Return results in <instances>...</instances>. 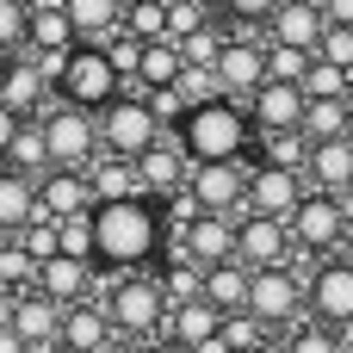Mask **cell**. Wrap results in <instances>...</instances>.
<instances>
[{
  "mask_svg": "<svg viewBox=\"0 0 353 353\" xmlns=\"http://www.w3.org/2000/svg\"><path fill=\"white\" fill-rule=\"evenodd\" d=\"M112 353H149V347H137V341H118V347H112Z\"/></svg>",
  "mask_w": 353,
  "mask_h": 353,
  "instance_id": "cell-51",
  "label": "cell"
},
{
  "mask_svg": "<svg viewBox=\"0 0 353 353\" xmlns=\"http://www.w3.org/2000/svg\"><path fill=\"white\" fill-rule=\"evenodd\" d=\"M56 99H62V93L43 81V68H37L31 56H6V62H0V105H12L19 118H43Z\"/></svg>",
  "mask_w": 353,
  "mask_h": 353,
  "instance_id": "cell-14",
  "label": "cell"
},
{
  "mask_svg": "<svg viewBox=\"0 0 353 353\" xmlns=\"http://www.w3.org/2000/svg\"><path fill=\"white\" fill-rule=\"evenodd\" d=\"M347 347H353V341H347Z\"/></svg>",
  "mask_w": 353,
  "mask_h": 353,
  "instance_id": "cell-60",
  "label": "cell"
},
{
  "mask_svg": "<svg viewBox=\"0 0 353 353\" xmlns=\"http://www.w3.org/2000/svg\"><path fill=\"white\" fill-rule=\"evenodd\" d=\"M310 310V279H298L292 267H267L254 273V292H248V316H261L267 329H298Z\"/></svg>",
  "mask_w": 353,
  "mask_h": 353,
  "instance_id": "cell-7",
  "label": "cell"
},
{
  "mask_svg": "<svg viewBox=\"0 0 353 353\" xmlns=\"http://www.w3.org/2000/svg\"><path fill=\"white\" fill-rule=\"evenodd\" d=\"M192 353H236V347H230V341L217 335V341H205V347H192Z\"/></svg>",
  "mask_w": 353,
  "mask_h": 353,
  "instance_id": "cell-49",
  "label": "cell"
},
{
  "mask_svg": "<svg viewBox=\"0 0 353 353\" xmlns=\"http://www.w3.org/2000/svg\"><path fill=\"white\" fill-rule=\"evenodd\" d=\"M0 248H6V236H0Z\"/></svg>",
  "mask_w": 353,
  "mask_h": 353,
  "instance_id": "cell-58",
  "label": "cell"
},
{
  "mask_svg": "<svg viewBox=\"0 0 353 353\" xmlns=\"http://www.w3.org/2000/svg\"><path fill=\"white\" fill-rule=\"evenodd\" d=\"M236 261H242V267H254V273H267V267H292V261H298L292 223L248 211V217L236 223Z\"/></svg>",
  "mask_w": 353,
  "mask_h": 353,
  "instance_id": "cell-10",
  "label": "cell"
},
{
  "mask_svg": "<svg viewBox=\"0 0 353 353\" xmlns=\"http://www.w3.org/2000/svg\"><path fill=\"white\" fill-rule=\"evenodd\" d=\"M37 217H43V205H37V180L0 168V236H25Z\"/></svg>",
  "mask_w": 353,
  "mask_h": 353,
  "instance_id": "cell-21",
  "label": "cell"
},
{
  "mask_svg": "<svg viewBox=\"0 0 353 353\" xmlns=\"http://www.w3.org/2000/svg\"><path fill=\"white\" fill-rule=\"evenodd\" d=\"M124 31L137 43H168V6L155 0H124Z\"/></svg>",
  "mask_w": 353,
  "mask_h": 353,
  "instance_id": "cell-34",
  "label": "cell"
},
{
  "mask_svg": "<svg viewBox=\"0 0 353 353\" xmlns=\"http://www.w3.org/2000/svg\"><path fill=\"white\" fill-rule=\"evenodd\" d=\"M248 292H254V267H242V261H223V267H205V304H217L223 316L248 310Z\"/></svg>",
  "mask_w": 353,
  "mask_h": 353,
  "instance_id": "cell-25",
  "label": "cell"
},
{
  "mask_svg": "<svg viewBox=\"0 0 353 353\" xmlns=\"http://www.w3.org/2000/svg\"><path fill=\"white\" fill-rule=\"evenodd\" d=\"M304 180H310L316 192H347L353 186V137H341V143H316Z\"/></svg>",
  "mask_w": 353,
  "mask_h": 353,
  "instance_id": "cell-24",
  "label": "cell"
},
{
  "mask_svg": "<svg viewBox=\"0 0 353 353\" xmlns=\"http://www.w3.org/2000/svg\"><path fill=\"white\" fill-rule=\"evenodd\" d=\"M329 25H353V0H316Z\"/></svg>",
  "mask_w": 353,
  "mask_h": 353,
  "instance_id": "cell-46",
  "label": "cell"
},
{
  "mask_svg": "<svg viewBox=\"0 0 353 353\" xmlns=\"http://www.w3.org/2000/svg\"><path fill=\"white\" fill-rule=\"evenodd\" d=\"M137 174H143V192H149V199H174V192H186V180H192V155H186V143L168 130V137L137 161Z\"/></svg>",
  "mask_w": 353,
  "mask_h": 353,
  "instance_id": "cell-16",
  "label": "cell"
},
{
  "mask_svg": "<svg viewBox=\"0 0 353 353\" xmlns=\"http://www.w3.org/2000/svg\"><path fill=\"white\" fill-rule=\"evenodd\" d=\"M310 316L329 323L341 341H353V261H323L310 273Z\"/></svg>",
  "mask_w": 353,
  "mask_h": 353,
  "instance_id": "cell-11",
  "label": "cell"
},
{
  "mask_svg": "<svg viewBox=\"0 0 353 353\" xmlns=\"http://www.w3.org/2000/svg\"><path fill=\"white\" fill-rule=\"evenodd\" d=\"M267 353H279V347H267Z\"/></svg>",
  "mask_w": 353,
  "mask_h": 353,
  "instance_id": "cell-59",
  "label": "cell"
},
{
  "mask_svg": "<svg viewBox=\"0 0 353 353\" xmlns=\"http://www.w3.org/2000/svg\"><path fill=\"white\" fill-rule=\"evenodd\" d=\"M180 143H186V155H192V168L199 161H248V149H254V118H248V105H236V99H211V105H192L186 112V124L174 130Z\"/></svg>",
  "mask_w": 353,
  "mask_h": 353,
  "instance_id": "cell-2",
  "label": "cell"
},
{
  "mask_svg": "<svg viewBox=\"0 0 353 353\" xmlns=\"http://www.w3.org/2000/svg\"><path fill=\"white\" fill-rule=\"evenodd\" d=\"M31 50V0H0V62Z\"/></svg>",
  "mask_w": 353,
  "mask_h": 353,
  "instance_id": "cell-33",
  "label": "cell"
},
{
  "mask_svg": "<svg viewBox=\"0 0 353 353\" xmlns=\"http://www.w3.org/2000/svg\"><path fill=\"white\" fill-rule=\"evenodd\" d=\"M99 304H105L118 341H137V347L161 341V335H168V316H174L168 298H161V279H155V273H112Z\"/></svg>",
  "mask_w": 353,
  "mask_h": 353,
  "instance_id": "cell-3",
  "label": "cell"
},
{
  "mask_svg": "<svg viewBox=\"0 0 353 353\" xmlns=\"http://www.w3.org/2000/svg\"><path fill=\"white\" fill-rule=\"evenodd\" d=\"M6 168L12 174H31V180H43L56 161H50V143H43V118H25L19 124V137H12V149H6Z\"/></svg>",
  "mask_w": 353,
  "mask_h": 353,
  "instance_id": "cell-29",
  "label": "cell"
},
{
  "mask_svg": "<svg viewBox=\"0 0 353 353\" xmlns=\"http://www.w3.org/2000/svg\"><path fill=\"white\" fill-rule=\"evenodd\" d=\"M37 205H43V217L68 223V217H87V211H99V192H93L87 168H50V174L37 180Z\"/></svg>",
  "mask_w": 353,
  "mask_h": 353,
  "instance_id": "cell-15",
  "label": "cell"
},
{
  "mask_svg": "<svg viewBox=\"0 0 353 353\" xmlns=\"http://www.w3.org/2000/svg\"><path fill=\"white\" fill-rule=\"evenodd\" d=\"M347 118H353V93H347Z\"/></svg>",
  "mask_w": 353,
  "mask_h": 353,
  "instance_id": "cell-54",
  "label": "cell"
},
{
  "mask_svg": "<svg viewBox=\"0 0 353 353\" xmlns=\"http://www.w3.org/2000/svg\"><path fill=\"white\" fill-rule=\"evenodd\" d=\"M304 199H310V180H304V174L254 161V174H248V211H261V217H279V223H292Z\"/></svg>",
  "mask_w": 353,
  "mask_h": 353,
  "instance_id": "cell-13",
  "label": "cell"
},
{
  "mask_svg": "<svg viewBox=\"0 0 353 353\" xmlns=\"http://www.w3.org/2000/svg\"><path fill=\"white\" fill-rule=\"evenodd\" d=\"M310 149H316V143H310L304 130H267V137H261V161H267V168L304 174V168H310Z\"/></svg>",
  "mask_w": 353,
  "mask_h": 353,
  "instance_id": "cell-31",
  "label": "cell"
},
{
  "mask_svg": "<svg viewBox=\"0 0 353 353\" xmlns=\"http://www.w3.org/2000/svg\"><path fill=\"white\" fill-rule=\"evenodd\" d=\"M155 6H174V0H155Z\"/></svg>",
  "mask_w": 353,
  "mask_h": 353,
  "instance_id": "cell-55",
  "label": "cell"
},
{
  "mask_svg": "<svg viewBox=\"0 0 353 353\" xmlns=\"http://www.w3.org/2000/svg\"><path fill=\"white\" fill-rule=\"evenodd\" d=\"M31 6H50V0H31Z\"/></svg>",
  "mask_w": 353,
  "mask_h": 353,
  "instance_id": "cell-56",
  "label": "cell"
},
{
  "mask_svg": "<svg viewBox=\"0 0 353 353\" xmlns=\"http://www.w3.org/2000/svg\"><path fill=\"white\" fill-rule=\"evenodd\" d=\"M223 335V310L217 304H180L174 316H168V347H180V353H192V347H205V341H217Z\"/></svg>",
  "mask_w": 353,
  "mask_h": 353,
  "instance_id": "cell-23",
  "label": "cell"
},
{
  "mask_svg": "<svg viewBox=\"0 0 353 353\" xmlns=\"http://www.w3.org/2000/svg\"><path fill=\"white\" fill-rule=\"evenodd\" d=\"M19 124H25V118H19L12 105H0V168H6V149H12V137H19Z\"/></svg>",
  "mask_w": 353,
  "mask_h": 353,
  "instance_id": "cell-45",
  "label": "cell"
},
{
  "mask_svg": "<svg viewBox=\"0 0 353 353\" xmlns=\"http://www.w3.org/2000/svg\"><path fill=\"white\" fill-rule=\"evenodd\" d=\"M0 292H19V298H25V292H37V261H31L19 242H6V248H0Z\"/></svg>",
  "mask_w": 353,
  "mask_h": 353,
  "instance_id": "cell-36",
  "label": "cell"
},
{
  "mask_svg": "<svg viewBox=\"0 0 353 353\" xmlns=\"http://www.w3.org/2000/svg\"><path fill=\"white\" fill-rule=\"evenodd\" d=\"M335 199H341V217H347V230H353V186H347V192H335Z\"/></svg>",
  "mask_w": 353,
  "mask_h": 353,
  "instance_id": "cell-50",
  "label": "cell"
},
{
  "mask_svg": "<svg viewBox=\"0 0 353 353\" xmlns=\"http://www.w3.org/2000/svg\"><path fill=\"white\" fill-rule=\"evenodd\" d=\"M292 242H298V254H310V261H335V254H341V242H347L341 199L310 186V199H304V205H298V217H292Z\"/></svg>",
  "mask_w": 353,
  "mask_h": 353,
  "instance_id": "cell-8",
  "label": "cell"
},
{
  "mask_svg": "<svg viewBox=\"0 0 353 353\" xmlns=\"http://www.w3.org/2000/svg\"><path fill=\"white\" fill-rule=\"evenodd\" d=\"M180 74H186V56H180V43L168 37V43H149V50H143L137 87H143V93H161V87H180Z\"/></svg>",
  "mask_w": 353,
  "mask_h": 353,
  "instance_id": "cell-30",
  "label": "cell"
},
{
  "mask_svg": "<svg viewBox=\"0 0 353 353\" xmlns=\"http://www.w3.org/2000/svg\"><path fill=\"white\" fill-rule=\"evenodd\" d=\"M248 174H254L248 161H199L186 186H192V199H199L211 217H236V223H242V217H248Z\"/></svg>",
  "mask_w": 353,
  "mask_h": 353,
  "instance_id": "cell-9",
  "label": "cell"
},
{
  "mask_svg": "<svg viewBox=\"0 0 353 353\" xmlns=\"http://www.w3.org/2000/svg\"><path fill=\"white\" fill-rule=\"evenodd\" d=\"M217 81H223V99H236V105H248L273 74H267V37H236L230 31V50H223V62H217Z\"/></svg>",
  "mask_w": 353,
  "mask_h": 353,
  "instance_id": "cell-12",
  "label": "cell"
},
{
  "mask_svg": "<svg viewBox=\"0 0 353 353\" xmlns=\"http://www.w3.org/2000/svg\"><path fill=\"white\" fill-rule=\"evenodd\" d=\"M341 261H353V230H347V242H341Z\"/></svg>",
  "mask_w": 353,
  "mask_h": 353,
  "instance_id": "cell-52",
  "label": "cell"
},
{
  "mask_svg": "<svg viewBox=\"0 0 353 353\" xmlns=\"http://www.w3.org/2000/svg\"><path fill=\"white\" fill-rule=\"evenodd\" d=\"M267 335H273V329H267L261 316H248V310L223 316V341H230L236 353H267Z\"/></svg>",
  "mask_w": 353,
  "mask_h": 353,
  "instance_id": "cell-38",
  "label": "cell"
},
{
  "mask_svg": "<svg viewBox=\"0 0 353 353\" xmlns=\"http://www.w3.org/2000/svg\"><path fill=\"white\" fill-rule=\"evenodd\" d=\"M205 25H211V19H205V0H174V6H168V37H174V43H186V37L205 31Z\"/></svg>",
  "mask_w": 353,
  "mask_h": 353,
  "instance_id": "cell-42",
  "label": "cell"
},
{
  "mask_svg": "<svg viewBox=\"0 0 353 353\" xmlns=\"http://www.w3.org/2000/svg\"><path fill=\"white\" fill-rule=\"evenodd\" d=\"M310 50H292V43H267V74L273 81H292V87H304V74H310Z\"/></svg>",
  "mask_w": 353,
  "mask_h": 353,
  "instance_id": "cell-39",
  "label": "cell"
},
{
  "mask_svg": "<svg viewBox=\"0 0 353 353\" xmlns=\"http://www.w3.org/2000/svg\"><path fill=\"white\" fill-rule=\"evenodd\" d=\"M62 304H50L43 292H25L19 298V316H12V335L25 341V347H56L62 341Z\"/></svg>",
  "mask_w": 353,
  "mask_h": 353,
  "instance_id": "cell-22",
  "label": "cell"
},
{
  "mask_svg": "<svg viewBox=\"0 0 353 353\" xmlns=\"http://www.w3.org/2000/svg\"><path fill=\"white\" fill-rule=\"evenodd\" d=\"M68 105H81V112H105L112 99H124L130 93V81L112 68V56H105V43H81L74 56H68V74H62V87H56Z\"/></svg>",
  "mask_w": 353,
  "mask_h": 353,
  "instance_id": "cell-5",
  "label": "cell"
},
{
  "mask_svg": "<svg viewBox=\"0 0 353 353\" xmlns=\"http://www.w3.org/2000/svg\"><path fill=\"white\" fill-rule=\"evenodd\" d=\"M62 353H112L118 347V329H112V316H105V304H74L68 316H62Z\"/></svg>",
  "mask_w": 353,
  "mask_h": 353,
  "instance_id": "cell-19",
  "label": "cell"
},
{
  "mask_svg": "<svg viewBox=\"0 0 353 353\" xmlns=\"http://www.w3.org/2000/svg\"><path fill=\"white\" fill-rule=\"evenodd\" d=\"M12 316H19V292H0V335L12 329Z\"/></svg>",
  "mask_w": 353,
  "mask_h": 353,
  "instance_id": "cell-47",
  "label": "cell"
},
{
  "mask_svg": "<svg viewBox=\"0 0 353 353\" xmlns=\"http://www.w3.org/2000/svg\"><path fill=\"white\" fill-rule=\"evenodd\" d=\"M161 353H180V347H161Z\"/></svg>",
  "mask_w": 353,
  "mask_h": 353,
  "instance_id": "cell-57",
  "label": "cell"
},
{
  "mask_svg": "<svg viewBox=\"0 0 353 353\" xmlns=\"http://www.w3.org/2000/svg\"><path fill=\"white\" fill-rule=\"evenodd\" d=\"M279 353H347V341L329 329V323H316V316H304L292 335H285V347Z\"/></svg>",
  "mask_w": 353,
  "mask_h": 353,
  "instance_id": "cell-35",
  "label": "cell"
},
{
  "mask_svg": "<svg viewBox=\"0 0 353 353\" xmlns=\"http://www.w3.org/2000/svg\"><path fill=\"white\" fill-rule=\"evenodd\" d=\"M304 112H310V93L292 87V81H267V87L248 99V118H254L261 137H267V130H304Z\"/></svg>",
  "mask_w": 353,
  "mask_h": 353,
  "instance_id": "cell-17",
  "label": "cell"
},
{
  "mask_svg": "<svg viewBox=\"0 0 353 353\" xmlns=\"http://www.w3.org/2000/svg\"><path fill=\"white\" fill-rule=\"evenodd\" d=\"M316 56L353 74V25H329V37H323V50H316Z\"/></svg>",
  "mask_w": 353,
  "mask_h": 353,
  "instance_id": "cell-44",
  "label": "cell"
},
{
  "mask_svg": "<svg viewBox=\"0 0 353 353\" xmlns=\"http://www.w3.org/2000/svg\"><path fill=\"white\" fill-rule=\"evenodd\" d=\"M12 242L43 267V261H56V254H62V223H56V217H37V223H31L25 236H12Z\"/></svg>",
  "mask_w": 353,
  "mask_h": 353,
  "instance_id": "cell-40",
  "label": "cell"
},
{
  "mask_svg": "<svg viewBox=\"0 0 353 353\" xmlns=\"http://www.w3.org/2000/svg\"><path fill=\"white\" fill-rule=\"evenodd\" d=\"M304 93H310V99H347V93H353V74L316 56V62H310V74H304Z\"/></svg>",
  "mask_w": 353,
  "mask_h": 353,
  "instance_id": "cell-37",
  "label": "cell"
},
{
  "mask_svg": "<svg viewBox=\"0 0 353 353\" xmlns=\"http://www.w3.org/2000/svg\"><path fill=\"white\" fill-rule=\"evenodd\" d=\"M347 353H353V347H347Z\"/></svg>",
  "mask_w": 353,
  "mask_h": 353,
  "instance_id": "cell-61",
  "label": "cell"
},
{
  "mask_svg": "<svg viewBox=\"0 0 353 353\" xmlns=\"http://www.w3.org/2000/svg\"><path fill=\"white\" fill-rule=\"evenodd\" d=\"M174 242H180L199 267H223V261H236V217H211V211H205V217H199L186 236H174Z\"/></svg>",
  "mask_w": 353,
  "mask_h": 353,
  "instance_id": "cell-20",
  "label": "cell"
},
{
  "mask_svg": "<svg viewBox=\"0 0 353 353\" xmlns=\"http://www.w3.org/2000/svg\"><path fill=\"white\" fill-rule=\"evenodd\" d=\"M279 6H285V0H217V12L230 19V31H236V25H261V31H267V19H273Z\"/></svg>",
  "mask_w": 353,
  "mask_h": 353,
  "instance_id": "cell-41",
  "label": "cell"
},
{
  "mask_svg": "<svg viewBox=\"0 0 353 353\" xmlns=\"http://www.w3.org/2000/svg\"><path fill=\"white\" fill-rule=\"evenodd\" d=\"M161 211L155 199H112L93 211V230H99V267L112 273H143L161 248Z\"/></svg>",
  "mask_w": 353,
  "mask_h": 353,
  "instance_id": "cell-1",
  "label": "cell"
},
{
  "mask_svg": "<svg viewBox=\"0 0 353 353\" xmlns=\"http://www.w3.org/2000/svg\"><path fill=\"white\" fill-rule=\"evenodd\" d=\"M161 137H168V130H161V118L149 112V93H143V87H130L124 99H112V105L99 112V143H105V155L143 161Z\"/></svg>",
  "mask_w": 353,
  "mask_h": 353,
  "instance_id": "cell-4",
  "label": "cell"
},
{
  "mask_svg": "<svg viewBox=\"0 0 353 353\" xmlns=\"http://www.w3.org/2000/svg\"><path fill=\"white\" fill-rule=\"evenodd\" d=\"M180 93H186V105H211V99H223V81H217V68H186Z\"/></svg>",
  "mask_w": 353,
  "mask_h": 353,
  "instance_id": "cell-43",
  "label": "cell"
},
{
  "mask_svg": "<svg viewBox=\"0 0 353 353\" xmlns=\"http://www.w3.org/2000/svg\"><path fill=\"white\" fill-rule=\"evenodd\" d=\"M87 180H93L99 205H112V199H149V192H143V174H137V161H124V155H99V161L87 168Z\"/></svg>",
  "mask_w": 353,
  "mask_h": 353,
  "instance_id": "cell-27",
  "label": "cell"
},
{
  "mask_svg": "<svg viewBox=\"0 0 353 353\" xmlns=\"http://www.w3.org/2000/svg\"><path fill=\"white\" fill-rule=\"evenodd\" d=\"M25 353H62V347H25Z\"/></svg>",
  "mask_w": 353,
  "mask_h": 353,
  "instance_id": "cell-53",
  "label": "cell"
},
{
  "mask_svg": "<svg viewBox=\"0 0 353 353\" xmlns=\"http://www.w3.org/2000/svg\"><path fill=\"white\" fill-rule=\"evenodd\" d=\"M323 37H329V19H323V6L316 0H285L273 19H267V43H292V50H323Z\"/></svg>",
  "mask_w": 353,
  "mask_h": 353,
  "instance_id": "cell-18",
  "label": "cell"
},
{
  "mask_svg": "<svg viewBox=\"0 0 353 353\" xmlns=\"http://www.w3.org/2000/svg\"><path fill=\"white\" fill-rule=\"evenodd\" d=\"M304 137H310V143H341V137H353L347 99H310V112H304Z\"/></svg>",
  "mask_w": 353,
  "mask_h": 353,
  "instance_id": "cell-32",
  "label": "cell"
},
{
  "mask_svg": "<svg viewBox=\"0 0 353 353\" xmlns=\"http://www.w3.org/2000/svg\"><path fill=\"white\" fill-rule=\"evenodd\" d=\"M31 50H81V31H74V19H68L62 0L31 6Z\"/></svg>",
  "mask_w": 353,
  "mask_h": 353,
  "instance_id": "cell-28",
  "label": "cell"
},
{
  "mask_svg": "<svg viewBox=\"0 0 353 353\" xmlns=\"http://www.w3.org/2000/svg\"><path fill=\"white\" fill-rule=\"evenodd\" d=\"M0 353H25V341H19V335L6 329V335H0Z\"/></svg>",
  "mask_w": 353,
  "mask_h": 353,
  "instance_id": "cell-48",
  "label": "cell"
},
{
  "mask_svg": "<svg viewBox=\"0 0 353 353\" xmlns=\"http://www.w3.org/2000/svg\"><path fill=\"white\" fill-rule=\"evenodd\" d=\"M62 6H68L81 43H112L124 31V0H62Z\"/></svg>",
  "mask_w": 353,
  "mask_h": 353,
  "instance_id": "cell-26",
  "label": "cell"
},
{
  "mask_svg": "<svg viewBox=\"0 0 353 353\" xmlns=\"http://www.w3.org/2000/svg\"><path fill=\"white\" fill-rule=\"evenodd\" d=\"M43 143H50V161H56V168H93V161L105 155V143H99V112H81V105L56 99V105L43 112Z\"/></svg>",
  "mask_w": 353,
  "mask_h": 353,
  "instance_id": "cell-6",
  "label": "cell"
}]
</instances>
